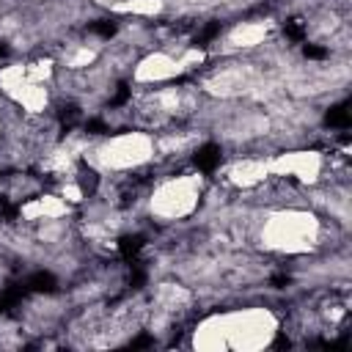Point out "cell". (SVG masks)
Masks as SVG:
<instances>
[{"label":"cell","mask_w":352,"mask_h":352,"mask_svg":"<svg viewBox=\"0 0 352 352\" xmlns=\"http://www.w3.org/2000/svg\"><path fill=\"white\" fill-rule=\"evenodd\" d=\"M278 333V316L270 308H234L201 319L192 330L195 349H261L270 346Z\"/></svg>","instance_id":"cell-1"},{"label":"cell","mask_w":352,"mask_h":352,"mask_svg":"<svg viewBox=\"0 0 352 352\" xmlns=\"http://www.w3.org/2000/svg\"><path fill=\"white\" fill-rule=\"evenodd\" d=\"M322 239V220L308 209H275L258 228V242L270 253L302 256L311 253Z\"/></svg>","instance_id":"cell-2"},{"label":"cell","mask_w":352,"mask_h":352,"mask_svg":"<svg viewBox=\"0 0 352 352\" xmlns=\"http://www.w3.org/2000/svg\"><path fill=\"white\" fill-rule=\"evenodd\" d=\"M154 154H157V140L148 132H121L102 140L91 151V162L99 170L121 173V170L143 168L146 162L154 160Z\"/></svg>","instance_id":"cell-3"},{"label":"cell","mask_w":352,"mask_h":352,"mask_svg":"<svg viewBox=\"0 0 352 352\" xmlns=\"http://www.w3.org/2000/svg\"><path fill=\"white\" fill-rule=\"evenodd\" d=\"M204 195V179L198 173H182V176H170L165 182H160L148 198V212L157 220L165 223H176L190 217Z\"/></svg>","instance_id":"cell-4"},{"label":"cell","mask_w":352,"mask_h":352,"mask_svg":"<svg viewBox=\"0 0 352 352\" xmlns=\"http://www.w3.org/2000/svg\"><path fill=\"white\" fill-rule=\"evenodd\" d=\"M204 60V52L201 50H187L182 55H170V52H148L146 58L138 60L132 77L135 82L140 85H157V82H170L173 77L184 74L190 66L201 63Z\"/></svg>","instance_id":"cell-5"},{"label":"cell","mask_w":352,"mask_h":352,"mask_svg":"<svg viewBox=\"0 0 352 352\" xmlns=\"http://www.w3.org/2000/svg\"><path fill=\"white\" fill-rule=\"evenodd\" d=\"M0 88L28 113H41L50 102V94H47V85L44 82H36L28 77L25 66H6L0 72Z\"/></svg>","instance_id":"cell-6"},{"label":"cell","mask_w":352,"mask_h":352,"mask_svg":"<svg viewBox=\"0 0 352 352\" xmlns=\"http://www.w3.org/2000/svg\"><path fill=\"white\" fill-rule=\"evenodd\" d=\"M270 162V173L275 176H292L302 184H314L319 176H322V154L316 151H286V154H278Z\"/></svg>","instance_id":"cell-7"},{"label":"cell","mask_w":352,"mask_h":352,"mask_svg":"<svg viewBox=\"0 0 352 352\" xmlns=\"http://www.w3.org/2000/svg\"><path fill=\"white\" fill-rule=\"evenodd\" d=\"M270 22L267 19H248V22H239L234 25L228 33H226V47L228 50H253L258 44L267 41L270 36Z\"/></svg>","instance_id":"cell-8"},{"label":"cell","mask_w":352,"mask_h":352,"mask_svg":"<svg viewBox=\"0 0 352 352\" xmlns=\"http://www.w3.org/2000/svg\"><path fill=\"white\" fill-rule=\"evenodd\" d=\"M226 179L234 184V187H256L261 184L264 179H270V162L267 160H236L228 170H226Z\"/></svg>","instance_id":"cell-9"},{"label":"cell","mask_w":352,"mask_h":352,"mask_svg":"<svg viewBox=\"0 0 352 352\" xmlns=\"http://www.w3.org/2000/svg\"><path fill=\"white\" fill-rule=\"evenodd\" d=\"M69 212V204L60 195H38L22 206L25 220H58Z\"/></svg>","instance_id":"cell-10"},{"label":"cell","mask_w":352,"mask_h":352,"mask_svg":"<svg viewBox=\"0 0 352 352\" xmlns=\"http://www.w3.org/2000/svg\"><path fill=\"white\" fill-rule=\"evenodd\" d=\"M118 14H138V16H154L162 11V0H116L110 6Z\"/></svg>","instance_id":"cell-11"},{"label":"cell","mask_w":352,"mask_h":352,"mask_svg":"<svg viewBox=\"0 0 352 352\" xmlns=\"http://www.w3.org/2000/svg\"><path fill=\"white\" fill-rule=\"evenodd\" d=\"M94 60H96V50L88 47V44H77L72 52L63 55V63H66L69 69H82V66H91Z\"/></svg>","instance_id":"cell-12"},{"label":"cell","mask_w":352,"mask_h":352,"mask_svg":"<svg viewBox=\"0 0 352 352\" xmlns=\"http://www.w3.org/2000/svg\"><path fill=\"white\" fill-rule=\"evenodd\" d=\"M60 198L69 204V201H80L82 198V190L77 187V184H63V190H60Z\"/></svg>","instance_id":"cell-13"}]
</instances>
